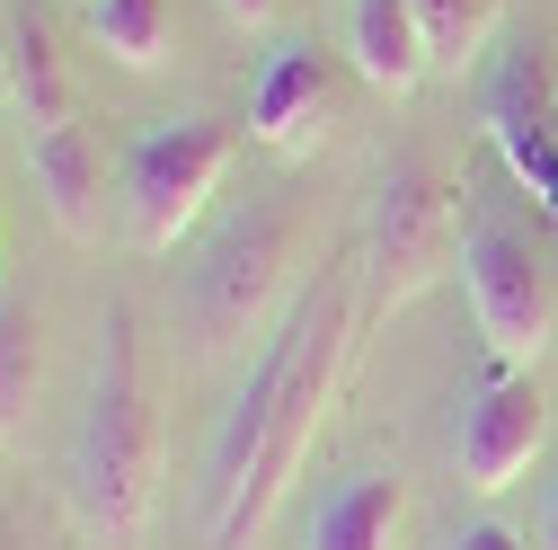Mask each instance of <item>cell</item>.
<instances>
[{
    "label": "cell",
    "mask_w": 558,
    "mask_h": 550,
    "mask_svg": "<svg viewBox=\"0 0 558 550\" xmlns=\"http://www.w3.org/2000/svg\"><path fill=\"white\" fill-rule=\"evenodd\" d=\"M399 524H408V489L399 479L390 470H345L319 498L302 550H399Z\"/></svg>",
    "instance_id": "8fae6325"
},
{
    "label": "cell",
    "mask_w": 558,
    "mask_h": 550,
    "mask_svg": "<svg viewBox=\"0 0 558 550\" xmlns=\"http://www.w3.org/2000/svg\"><path fill=\"white\" fill-rule=\"evenodd\" d=\"M231 160H240V133L222 116L151 124L143 143L124 152V231H133V249H151V258L178 249L195 231V214L214 204V187L231 178Z\"/></svg>",
    "instance_id": "3957f363"
},
{
    "label": "cell",
    "mask_w": 558,
    "mask_h": 550,
    "mask_svg": "<svg viewBox=\"0 0 558 550\" xmlns=\"http://www.w3.org/2000/svg\"><path fill=\"white\" fill-rule=\"evenodd\" d=\"M345 53H355V72H364L381 98H408L416 81L435 72L426 27H416L408 0H345Z\"/></svg>",
    "instance_id": "30bf717a"
},
{
    "label": "cell",
    "mask_w": 558,
    "mask_h": 550,
    "mask_svg": "<svg viewBox=\"0 0 558 550\" xmlns=\"http://www.w3.org/2000/svg\"><path fill=\"white\" fill-rule=\"evenodd\" d=\"M452 240H461V204H452V187H444L426 160L381 169L373 214H364V249H355L373 302H416V294L435 285V266L452 258Z\"/></svg>",
    "instance_id": "8992f818"
},
{
    "label": "cell",
    "mask_w": 558,
    "mask_h": 550,
    "mask_svg": "<svg viewBox=\"0 0 558 550\" xmlns=\"http://www.w3.org/2000/svg\"><path fill=\"white\" fill-rule=\"evenodd\" d=\"M541 435H549V399H541V382H532L523 364H487V382L461 399V427H452L461 479H470L478 498H506L514 479L532 470Z\"/></svg>",
    "instance_id": "52a82bcc"
},
{
    "label": "cell",
    "mask_w": 558,
    "mask_h": 550,
    "mask_svg": "<svg viewBox=\"0 0 558 550\" xmlns=\"http://www.w3.org/2000/svg\"><path fill=\"white\" fill-rule=\"evenodd\" d=\"M452 550H532V541H523L514 524H497V515H478V524H461V533H452Z\"/></svg>",
    "instance_id": "e0dca14e"
},
{
    "label": "cell",
    "mask_w": 558,
    "mask_h": 550,
    "mask_svg": "<svg viewBox=\"0 0 558 550\" xmlns=\"http://www.w3.org/2000/svg\"><path fill=\"white\" fill-rule=\"evenodd\" d=\"M36 373H45L36 311H27V302H0V444H19L27 408H36Z\"/></svg>",
    "instance_id": "5bb4252c"
},
{
    "label": "cell",
    "mask_w": 558,
    "mask_h": 550,
    "mask_svg": "<svg viewBox=\"0 0 558 550\" xmlns=\"http://www.w3.org/2000/svg\"><path fill=\"white\" fill-rule=\"evenodd\" d=\"M89 36L124 72H160L169 62V0H89Z\"/></svg>",
    "instance_id": "7c38bea8"
},
{
    "label": "cell",
    "mask_w": 558,
    "mask_h": 550,
    "mask_svg": "<svg viewBox=\"0 0 558 550\" xmlns=\"http://www.w3.org/2000/svg\"><path fill=\"white\" fill-rule=\"evenodd\" d=\"M506 152V169L532 187V204L558 223V133H514V143H497Z\"/></svg>",
    "instance_id": "2e32d148"
},
{
    "label": "cell",
    "mask_w": 558,
    "mask_h": 550,
    "mask_svg": "<svg viewBox=\"0 0 558 550\" xmlns=\"http://www.w3.org/2000/svg\"><path fill=\"white\" fill-rule=\"evenodd\" d=\"M27 178H36V195H45V214H53L62 240H81V249L107 240V169H98L89 124L62 116V124L27 133Z\"/></svg>",
    "instance_id": "ba28073f"
},
{
    "label": "cell",
    "mask_w": 558,
    "mask_h": 550,
    "mask_svg": "<svg viewBox=\"0 0 558 550\" xmlns=\"http://www.w3.org/2000/svg\"><path fill=\"white\" fill-rule=\"evenodd\" d=\"M284 266H293V214H284V204H248L240 223H222L214 240H204V258L186 266V285H178L186 337H195L204 356L240 347V337L266 320Z\"/></svg>",
    "instance_id": "277c9868"
},
{
    "label": "cell",
    "mask_w": 558,
    "mask_h": 550,
    "mask_svg": "<svg viewBox=\"0 0 558 550\" xmlns=\"http://www.w3.org/2000/svg\"><path fill=\"white\" fill-rule=\"evenodd\" d=\"M541 550H558V479H549V506H541Z\"/></svg>",
    "instance_id": "ffe728a7"
},
{
    "label": "cell",
    "mask_w": 558,
    "mask_h": 550,
    "mask_svg": "<svg viewBox=\"0 0 558 550\" xmlns=\"http://www.w3.org/2000/svg\"><path fill=\"white\" fill-rule=\"evenodd\" d=\"M0 107H10V0H0Z\"/></svg>",
    "instance_id": "d6986e66"
},
{
    "label": "cell",
    "mask_w": 558,
    "mask_h": 550,
    "mask_svg": "<svg viewBox=\"0 0 558 550\" xmlns=\"http://www.w3.org/2000/svg\"><path fill=\"white\" fill-rule=\"evenodd\" d=\"M222 19H231V27H266L275 0H222Z\"/></svg>",
    "instance_id": "ac0fdd59"
},
{
    "label": "cell",
    "mask_w": 558,
    "mask_h": 550,
    "mask_svg": "<svg viewBox=\"0 0 558 550\" xmlns=\"http://www.w3.org/2000/svg\"><path fill=\"white\" fill-rule=\"evenodd\" d=\"M416 27H426V53L444 62V72H461V62L487 45V27H497V0H408Z\"/></svg>",
    "instance_id": "9a60e30c"
},
{
    "label": "cell",
    "mask_w": 558,
    "mask_h": 550,
    "mask_svg": "<svg viewBox=\"0 0 558 550\" xmlns=\"http://www.w3.org/2000/svg\"><path fill=\"white\" fill-rule=\"evenodd\" d=\"M10 98L36 116V133L72 116V107H62V62H53V36L19 10V0H10Z\"/></svg>",
    "instance_id": "4fadbf2b"
},
{
    "label": "cell",
    "mask_w": 558,
    "mask_h": 550,
    "mask_svg": "<svg viewBox=\"0 0 558 550\" xmlns=\"http://www.w3.org/2000/svg\"><path fill=\"white\" fill-rule=\"evenodd\" d=\"M62 489H72V524L98 550H143V533L160 515V408H151L124 302L98 328V364H89V399L72 427V479Z\"/></svg>",
    "instance_id": "7a4b0ae2"
},
{
    "label": "cell",
    "mask_w": 558,
    "mask_h": 550,
    "mask_svg": "<svg viewBox=\"0 0 558 550\" xmlns=\"http://www.w3.org/2000/svg\"><path fill=\"white\" fill-rule=\"evenodd\" d=\"M355 275L364 266H328L319 285L293 294V311L275 320L266 356L248 364L240 399L222 408L214 427V453H204V550H248L266 533V515L284 506V489L302 479L328 408H337V382L355 364Z\"/></svg>",
    "instance_id": "6da1fadb"
},
{
    "label": "cell",
    "mask_w": 558,
    "mask_h": 550,
    "mask_svg": "<svg viewBox=\"0 0 558 550\" xmlns=\"http://www.w3.org/2000/svg\"><path fill=\"white\" fill-rule=\"evenodd\" d=\"M248 143H266L275 160H302L328 143V72L311 45L266 53V72L248 81Z\"/></svg>",
    "instance_id": "9c48e42d"
},
{
    "label": "cell",
    "mask_w": 558,
    "mask_h": 550,
    "mask_svg": "<svg viewBox=\"0 0 558 550\" xmlns=\"http://www.w3.org/2000/svg\"><path fill=\"white\" fill-rule=\"evenodd\" d=\"M461 285H470V320L487 337V356L532 373L541 347L558 337V294H549L541 249L497 214V204H478V214L461 223Z\"/></svg>",
    "instance_id": "5b68a950"
}]
</instances>
